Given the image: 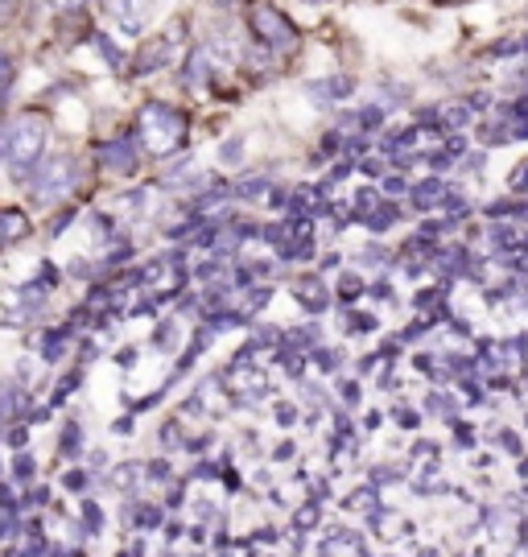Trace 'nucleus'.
<instances>
[{
	"instance_id": "f257e3e1",
	"label": "nucleus",
	"mask_w": 528,
	"mask_h": 557,
	"mask_svg": "<svg viewBox=\"0 0 528 557\" xmlns=\"http://www.w3.org/2000/svg\"><path fill=\"white\" fill-rule=\"evenodd\" d=\"M140 145L154 153V158H170L174 149H182L186 140V116L170 108V103H145L137 116Z\"/></svg>"
},
{
	"instance_id": "aec40b11",
	"label": "nucleus",
	"mask_w": 528,
	"mask_h": 557,
	"mask_svg": "<svg viewBox=\"0 0 528 557\" xmlns=\"http://www.w3.org/2000/svg\"><path fill=\"white\" fill-rule=\"evenodd\" d=\"M219 4H232V0H219Z\"/></svg>"
},
{
	"instance_id": "6ab92c4d",
	"label": "nucleus",
	"mask_w": 528,
	"mask_h": 557,
	"mask_svg": "<svg viewBox=\"0 0 528 557\" xmlns=\"http://www.w3.org/2000/svg\"><path fill=\"white\" fill-rule=\"evenodd\" d=\"M438 4H467V0H438Z\"/></svg>"
},
{
	"instance_id": "9d476101",
	"label": "nucleus",
	"mask_w": 528,
	"mask_h": 557,
	"mask_svg": "<svg viewBox=\"0 0 528 557\" xmlns=\"http://www.w3.org/2000/svg\"><path fill=\"white\" fill-rule=\"evenodd\" d=\"M438 199H446V186H442L438 178H426V182H417V186H413V202H417L421 211H430Z\"/></svg>"
},
{
	"instance_id": "a211bd4d",
	"label": "nucleus",
	"mask_w": 528,
	"mask_h": 557,
	"mask_svg": "<svg viewBox=\"0 0 528 557\" xmlns=\"http://www.w3.org/2000/svg\"><path fill=\"white\" fill-rule=\"evenodd\" d=\"M4 239H9V227H4V215H0V244H4Z\"/></svg>"
},
{
	"instance_id": "dca6fc26",
	"label": "nucleus",
	"mask_w": 528,
	"mask_h": 557,
	"mask_svg": "<svg viewBox=\"0 0 528 557\" xmlns=\"http://www.w3.org/2000/svg\"><path fill=\"white\" fill-rule=\"evenodd\" d=\"M240 158V140H228V145H223V161H235Z\"/></svg>"
},
{
	"instance_id": "0eeeda50",
	"label": "nucleus",
	"mask_w": 528,
	"mask_h": 557,
	"mask_svg": "<svg viewBox=\"0 0 528 557\" xmlns=\"http://www.w3.org/2000/svg\"><path fill=\"white\" fill-rule=\"evenodd\" d=\"M99 161H103L108 170H120V174H133V170H137V153H133V145L124 137L108 140V145L99 149Z\"/></svg>"
},
{
	"instance_id": "4468645a",
	"label": "nucleus",
	"mask_w": 528,
	"mask_h": 557,
	"mask_svg": "<svg viewBox=\"0 0 528 557\" xmlns=\"http://www.w3.org/2000/svg\"><path fill=\"white\" fill-rule=\"evenodd\" d=\"M50 9H59V13H75V9H83V0H50Z\"/></svg>"
},
{
	"instance_id": "6e6552de",
	"label": "nucleus",
	"mask_w": 528,
	"mask_h": 557,
	"mask_svg": "<svg viewBox=\"0 0 528 557\" xmlns=\"http://www.w3.org/2000/svg\"><path fill=\"white\" fill-rule=\"evenodd\" d=\"M174 34H177V25L170 29V34H165V38H157L154 46H149V50L140 54V59H137V71H140V75H154V71H161V66L170 62V54H174Z\"/></svg>"
},
{
	"instance_id": "9b49d317",
	"label": "nucleus",
	"mask_w": 528,
	"mask_h": 557,
	"mask_svg": "<svg viewBox=\"0 0 528 557\" xmlns=\"http://www.w3.org/2000/svg\"><path fill=\"white\" fill-rule=\"evenodd\" d=\"M470 120V103L467 108H446V112H442V124H446V128H458V124H467Z\"/></svg>"
},
{
	"instance_id": "ddd939ff",
	"label": "nucleus",
	"mask_w": 528,
	"mask_h": 557,
	"mask_svg": "<svg viewBox=\"0 0 528 557\" xmlns=\"http://www.w3.org/2000/svg\"><path fill=\"white\" fill-rule=\"evenodd\" d=\"M99 50L108 54V62H112V66H120V50H116V46H112L108 38H103V34H99Z\"/></svg>"
},
{
	"instance_id": "2eb2a0df",
	"label": "nucleus",
	"mask_w": 528,
	"mask_h": 557,
	"mask_svg": "<svg viewBox=\"0 0 528 557\" xmlns=\"http://www.w3.org/2000/svg\"><path fill=\"white\" fill-rule=\"evenodd\" d=\"M13 471H17L21 479H29V475H34V462H29V458L21 455V458H17V467H13Z\"/></svg>"
},
{
	"instance_id": "20e7f679",
	"label": "nucleus",
	"mask_w": 528,
	"mask_h": 557,
	"mask_svg": "<svg viewBox=\"0 0 528 557\" xmlns=\"http://www.w3.org/2000/svg\"><path fill=\"white\" fill-rule=\"evenodd\" d=\"M75 165H71V158H54L46 161L38 170V182H34V199L38 202H59L62 195H71L75 190Z\"/></svg>"
},
{
	"instance_id": "423d86ee",
	"label": "nucleus",
	"mask_w": 528,
	"mask_h": 557,
	"mask_svg": "<svg viewBox=\"0 0 528 557\" xmlns=\"http://www.w3.org/2000/svg\"><path fill=\"white\" fill-rule=\"evenodd\" d=\"M149 9H154V0H116L112 4V13H116V25L124 34H133L137 38L140 29H145V21H149Z\"/></svg>"
},
{
	"instance_id": "f3484780",
	"label": "nucleus",
	"mask_w": 528,
	"mask_h": 557,
	"mask_svg": "<svg viewBox=\"0 0 528 557\" xmlns=\"http://www.w3.org/2000/svg\"><path fill=\"white\" fill-rule=\"evenodd\" d=\"M13 4H17V0H0V21L13 13Z\"/></svg>"
},
{
	"instance_id": "39448f33",
	"label": "nucleus",
	"mask_w": 528,
	"mask_h": 557,
	"mask_svg": "<svg viewBox=\"0 0 528 557\" xmlns=\"http://www.w3.org/2000/svg\"><path fill=\"white\" fill-rule=\"evenodd\" d=\"M355 91V79L352 75H331V79H314L306 83V96L318 103H339V100H347Z\"/></svg>"
},
{
	"instance_id": "7ed1b4c3",
	"label": "nucleus",
	"mask_w": 528,
	"mask_h": 557,
	"mask_svg": "<svg viewBox=\"0 0 528 557\" xmlns=\"http://www.w3.org/2000/svg\"><path fill=\"white\" fill-rule=\"evenodd\" d=\"M248 25H253V34L269 50H285V54L297 50V25L277 4H269V0H256L253 9H248Z\"/></svg>"
},
{
	"instance_id": "f8f14e48",
	"label": "nucleus",
	"mask_w": 528,
	"mask_h": 557,
	"mask_svg": "<svg viewBox=\"0 0 528 557\" xmlns=\"http://www.w3.org/2000/svg\"><path fill=\"white\" fill-rule=\"evenodd\" d=\"M13 75H17V66H13V59L0 50V87H9V83H13Z\"/></svg>"
},
{
	"instance_id": "f03ea898",
	"label": "nucleus",
	"mask_w": 528,
	"mask_h": 557,
	"mask_svg": "<svg viewBox=\"0 0 528 557\" xmlns=\"http://www.w3.org/2000/svg\"><path fill=\"white\" fill-rule=\"evenodd\" d=\"M41 145H46V120L41 116H21L9 133H4V149H9V165H13V178H25L29 165L41 158Z\"/></svg>"
},
{
	"instance_id": "1a4fd4ad",
	"label": "nucleus",
	"mask_w": 528,
	"mask_h": 557,
	"mask_svg": "<svg viewBox=\"0 0 528 557\" xmlns=\"http://www.w3.org/2000/svg\"><path fill=\"white\" fill-rule=\"evenodd\" d=\"M219 59L211 54V46H198L195 54H191V62H186V75L182 79L191 83V87H198V83H207L211 75H216Z\"/></svg>"
}]
</instances>
